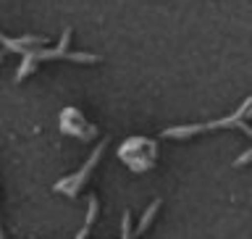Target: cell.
Segmentation results:
<instances>
[{
	"label": "cell",
	"mask_w": 252,
	"mask_h": 239,
	"mask_svg": "<svg viewBox=\"0 0 252 239\" xmlns=\"http://www.w3.org/2000/svg\"><path fill=\"white\" fill-rule=\"evenodd\" d=\"M155 155H158V147L153 139H145V137H134V139H126L124 147H121V158L131 166L134 171H145L155 163Z\"/></svg>",
	"instance_id": "6da1fadb"
},
{
	"label": "cell",
	"mask_w": 252,
	"mask_h": 239,
	"mask_svg": "<svg viewBox=\"0 0 252 239\" xmlns=\"http://www.w3.org/2000/svg\"><path fill=\"white\" fill-rule=\"evenodd\" d=\"M102 150H105V142H100V147L92 153V158L87 161V166H84V169L76 173V176H71V179H66V181H61V184H58V189H61V192H68V195H74V192H76V189H79V184H82V181H84L87 176H90V171L94 169V166H97L100 155H102Z\"/></svg>",
	"instance_id": "7a4b0ae2"
},
{
	"label": "cell",
	"mask_w": 252,
	"mask_h": 239,
	"mask_svg": "<svg viewBox=\"0 0 252 239\" xmlns=\"http://www.w3.org/2000/svg\"><path fill=\"white\" fill-rule=\"evenodd\" d=\"M66 113H68L71 118H74V124L63 118V124H61V126H63V132H66V134H74L76 139H92V137H94V132H97V129H94L92 124H87L79 110H71V108H68Z\"/></svg>",
	"instance_id": "3957f363"
},
{
	"label": "cell",
	"mask_w": 252,
	"mask_h": 239,
	"mask_svg": "<svg viewBox=\"0 0 252 239\" xmlns=\"http://www.w3.org/2000/svg\"><path fill=\"white\" fill-rule=\"evenodd\" d=\"M0 58H3V50H0Z\"/></svg>",
	"instance_id": "277c9868"
}]
</instances>
